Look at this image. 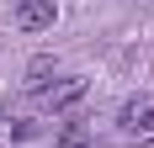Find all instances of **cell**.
Listing matches in <instances>:
<instances>
[{
  "mask_svg": "<svg viewBox=\"0 0 154 148\" xmlns=\"http://www.w3.org/2000/svg\"><path fill=\"white\" fill-rule=\"evenodd\" d=\"M117 127H122L128 138H154V95H133V101H122Z\"/></svg>",
  "mask_w": 154,
  "mask_h": 148,
  "instance_id": "1",
  "label": "cell"
},
{
  "mask_svg": "<svg viewBox=\"0 0 154 148\" xmlns=\"http://www.w3.org/2000/svg\"><path fill=\"white\" fill-rule=\"evenodd\" d=\"M80 101H85V79H80V74H59V79L43 90V106H48V111H75Z\"/></svg>",
  "mask_w": 154,
  "mask_h": 148,
  "instance_id": "2",
  "label": "cell"
},
{
  "mask_svg": "<svg viewBox=\"0 0 154 148\" xmlns=\"http://www.w3.org/2000/svg\"><path fill=\"white\" fill-rule=\"evenodd\" d=\"M11 16H16V27H21V32H48V27H53V16H59V5H53V0H16Z\"/></svg>",
  "mask_w": 154,
  "mask_h": 148,
  "instance_id": "3",
  "label": "cell"
},
{
  "mask_svg": "<svg viewBox=\"0 0 154 148\" xmlns=\"http://www.w3.org/2000/svg\"><path fill=\"white\" fill-rule=\"evenodd\" d=\"M53 79H59V64L48 58V53H37V58H32V64H27V79H21V85H27V90H32V95H43V90H48V85H53Z\"/></svg>",
  "mask_w": 154,
  "mask_h": 148,
  "instance_id": "4",
  "label": "cell"
},
{
  "mask_svg": "<svg viewBox=\"0 0 154 148\" xmlns=\"http://www.w3.org/2000/svg\"><path fill=\"white\" fill-rule=\"evenodd\" d=\"M59 148H96V138H91V127H85V122H64Z\"/></svg>",
  "mask_w": 154,
  "mask_h": 148,
  "instance_id": "5",
  "label": "cell"
},
{
  "mask_svg": "<svg viewBox=\"0 0 154 148\" xmlns=\"http://www.w3.org/2000/svg\"><path fill=\"white\" fill-rule=\"evenodd\" d=\"M143 148H154V138H143Z\"/></svg>",
  "mask_w": 154,
  "mask_h": 148,
  "instance_id": "6",
  "label": "cell"
}]
</instances>
